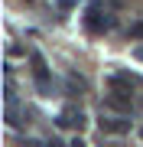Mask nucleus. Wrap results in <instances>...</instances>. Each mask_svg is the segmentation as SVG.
<instances>
[{
    "instance_id": "7ed1b4c3",
    "label": "nucleus",
    "mask_w": 143,
    "mask_h": 147,
    "mask_svg": "<svg viewBox=\"0 0 143 147\" xmlns=\"http://www.w3.org/2000/svg\"><path fill=\"white\" fill-rule=\"evenodd\" d=\"M133 127V121L127 118H101V131H107V134H127Z\"/></svg>"
},
{
    "instance_id": "6e6552de",
    "label": "nucleus",
    "mask_w": 143,
    "mask_h": 147,
    "mask_svg": "<svg viewBox=\"0 0 143 147\" xmlns=\"http://www.w3.org/2000/svg\"><path fill=\"white\" fill-rule=\"evenodd\" d=\"M46 147H65V144H62V137H49V141H46Z\"/></svg>"
},
{
    "instance_id": "20e7f679",
    "label": "nucleus",
    "mask_w": 143,
    "mask_h": 147,
    "mask_svg": "<svg viewBox=\"0 0 143 147\" xmlns=\"http://www.w3.org/2000/svg\"><path fill=\"white\" fill-rule=\"evenodd\" d=\"M29 62H33V72H36V75H49V69H46V59H43V53H33V56H29Z\"/></svg>"
},
{
    "instance_id": "9d476101",
    "label": "nucleus",
    "mask_w": 143,
    "mask_h": 147,
    "mask_svg": "<svg viewBox=\"0 0 143 147\" xmlns=\"http://www.w3.org/2000/svg\"><path fill=\"white\" fill-rule=\"evenodd\" d=\"M69 147H85V141H81V137H75V141H72Z\"/></svg>"
},
{
    "instance_id": "9b49d317",
    "label": "nucleus",
    "mask_w": 143,
    "mask_h": 147,
    "mask_svg": "<svg viewBox=\"0 0 143 147\" xmlns=\"http://www.w3.org/2000/svg\"><path fill=\"white\" fill-rule=\"evenodd\" d=\"M26 3H33V0H26Z\"/></svg>"
},
{
    "instance_id": "0eeeda50",
    "label": "nucleus",
    "mask_w": 143,
    "mask_h": 147,
    "mask_svg": "<svg viewBox=\"0 0 143 147\" xmlns=\"http://www.w3.org/2000/svg\"><path fill=\"white\" fill-rule=\"evenodd\" d=\"M55 3H59V10H72V7L78 3V0H55Z\"/></svg>"
},
{
    "instance_id": "1a4fd4ad",
    "label": "nucleus",
    "mask_w": 143,
    "mask_h": 147,
    "mask_svg": "<svg viewBox=\"0 0 143 147\" xmlns=\"http://www.w3.org/2000/svg\"><path fill=\"white\" fill-rule=\"evenodd\" d=\"M23 147H46V144H39V141H23Z\"/></svg>"
},
{
    "instance_id": "f03ea898",
    "label": "nucleus",
    "mask_w": 143,
    "mask_h": 147,
    "mask_svg": "<svg viewBox=\"0 0 143 147\" xmlns=\"http://www.w3.org/2000/svg\"><path fill=\"white\" fill-rule=\"evenodd\" d=\"M85 23H88V30L101 33V30H111V26H114V16H111V13H101L98 7H91L88 16H85Z\"/></svg>"
},
{
    "instance_id": "39448f33",
    "label": "nucleus",
    "mask_w": 143,
    "mask_h": 147,
    "mask_svg": "<svg viewBox=\"0 0 143 147\" xmlns=\"http://www.w3.org/2000/svg\"><path fill=\"white\" fill-rule=\"evenodd\" d=\"M36 88L43 95H52V82H49V75H36Z\"/></svg>"
},
{
    "instance_id": "423d86ee",
    "label": "nucleus",
    "mask_w": 143,
    "mask_h": 147,
    "mask_svg": "<svg viewBox=\"0 0 143 147\" xmlns=\"http://www.w3.org/2000/svg\"><path fill=\"white\" fill-rule=\"evenodd\" d=\"M130 36H137V39H143V23H133V26H130Z\"/></svg>"
},
{
    "instance_id": "f257e3e1",
    "label": "nucleus",
    "mask_w": 143,
    "mask_h": 147,
    "mask_svg": "<svg viewBox=\"0 0 143 147\" xmlns=\"http://www.w3.org/2000/svg\"><path fill=\"white\" fill-rule=\"evenodd\" d=\"M55 124H59V127H78V131H81V127H85L88 121H85V111H81V108L69 105V108L62 111V115L55 118Z\"/></svg>"
}]
</instances>
